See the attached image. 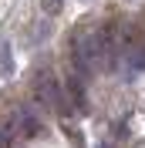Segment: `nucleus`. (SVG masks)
<instances>
[{
  "mask_svg": "<svg viewBox=\"0 0 145 148\" xmlns=\"http://www.w3.org/2000/svg\"><path fill=\"white\" fill-rule=\"evenodd\" d=\"M111 44V30L108 27H84V30H74L71 37V57H74V67L78 74H95L101 64H105V51Z\"/></svg>",
  "mask_w": 145,
  "mask_h": 148,
  "instance_id": "nucleus-1",
  "label": "nucleus"
},
{
  "mask_svg": "<svg viewBox=\"0 0 145 148\" xmlns=\"http://www.w3.org/2000/svg\"><path fill=\"white\" fill-rule=\"evenodd\" d=\"M34 98L44 104L47 111H57L61 118H68V114H71V101L64 98L61 84L54 81V74H47V71H41V74L34 77Z\"/></svg>",
  "mask_w": 145,
  "mask_h": 148,
  "instance_id": "nucleus-2",
  "label": "nucleus"
},
{
  "mask_svg": "<svg viewBox=\"0 0 145 148\" xmlns=\"http://www.w3.org/2000/svg\"><path fill=\"white\" fill-rule=\"evenodd\" d=\"M14 121H17V135H24V138H34L37 131H41V118H37L34 108H17Z\"/></svg>",
  "mask_w": 145,
  "mask_h": 148,
  "instance_id": "nucleus-3",
  "label": "nucleus"
},
{
  "mask_svg": "<svg viewBox=\"0 0 145 148\" xmlns=\"http://www.w3.org/2000/svg\"><path fill=\"white\" fill-rule=\"evenodd\" d=\"M68 88H71V104L81 108V111H88V98H84V88H81V81H78V74L68 81Z\"/></svg>",
  "mask_w": 145,
  "mask_h": 148,
  "instance_id": "nucleus-4",
  "label": "nucleus"
},
{
  "mask_svg": "<svg viewBox=\"0 0 145 148\" xmlns=\"http://www.w3.org/2000/svg\"><path fill=\"white\" fill-rule=\"evenodd\" d=\"M0 74H3V77L14 74V61H10V44L7 40H0Z\"/></svg>",
  "mask_w": 145,
  "mask_h": 148,
  "instance_id": "nucleus-5",
  "label": "nucleus"
},
{
  "mask_svg": "<svg viewBox=\"0 0 145 148\" xmlns=\"http://www.w3.org/2000/svg\"><path fill=\"white\" fill-rule=\"evenodd\" d=\"M44 10L47 14H57V10H61V0H44Z\"/></svg>",
  "mask_w": 145,
  "mask_h": 148,
  "instance_id": "nucleus-6",
  "label": "nucleus"
}]
</instances>
